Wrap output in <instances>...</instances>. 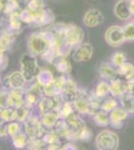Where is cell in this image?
<instances>
[{"instance_id":"1","label":"cell","mask_w":134,"mask_h":150,"mask_svg":"<svg viewBox=\"0 0 134 150\" xmlns=\"http://www.w3.org/2000/svg\"><path fill=\"white\" fill-rule=\"evenodd\" d=\"M119 145V138L116 133L104 130L99 133L96 137V146L101 150L117 149Z\"/></svg>"},{"instance_id":"2","label":"cell","mask_w":134,"mask_h":150,"mask_svg":"<svg viewBox=\"0 0 134 150\" xmlns=\"http://www.w3.org/2000/svg\"><path fill=\"white\" fill-rule=\"evenodd\" d=\"M105 40L107 44L112 47H118L122 45L125 41V36L123 33V28L117 25H113L106 30Z\"/></svg>"},{"instance_id":"3","label":"cell","mask_w":134,"mask_h":150,"mask_svg":"<svg viewBox=\"0 0 134 150\" xmlns=\"http://www.w3.org/2000/svg\"><path fill=\"white\" fill-rule=\"evenodd\" d=\"M104 20V16L102 12L98 9H90L85 13L83 22L88 27H96L101 24Z\"/></svg>"},{"instance_id":"4","label":"cell","mask_w":134,"mask_h":150,"mask_svg":"<svg viewBox=\"0 0 134 150\" xmlns=\"http://www.w3.org/2000/svg\"><path fill=\"white\" fill-rule=\"evenodd\" d=\"M114 14L121 20H128L133 15L130 10L128 0H120L114 6Z\"/></svg>"},{"instance_id":"5","label":"cell","mask_w":134,"mask_h":150,"mask_svg":"<svg viewBox=\"0 0 134 150\" xmlns=\"http://www.w3.org/2000/svg\"><path fill=\"white\" fill-rule=\"evenodd\" d=\"M67 128H68V132L70 134L73 135V136H78V137L80 136L82 131L85 129L82 120L75 114L69 116L67 122Z\"/></svg>"},{"instance_id":"6","label":"cell","mask_w":134,"mask_h":150,"mask_svg":"<svg viewBox=\"0 0 134 150\" xmlns=\"http://www.w3.org/2000/svg\"><path fill=\"white\" fill-rule=\"evenodd\" d=\"M127 112L128 111L126 109H124V108L116 107L115 109H113L110 112V116H109L110 124L114 128H121L122 127L123 121L128 116Z\"/></svg>"},{"instance_id":"7","label":"cell","mask_w":134,"mask_h":150,"mask_svg":"<svg viewBox=\"0 0 134 150\" xmlns=\"http://www.w3.org/2000/svg\"><path fill=\"white\" fill-rule=\"evenodd\" d=\"M93 47L89 43H83L77 48L74 53V59L76 61H87L92 57Z\"/></svg>"},{"instance_id":"8","label":"cell","mask_w":134,"mask_h":150,"mask_svg":"<svg viewBox=\"0 0 134 150\" xmlns=\"http://www.w3.org/2000/svg\"><path fill=\"white\" fill-rule=\"evenodd\" d=\"M83 39V31L76 26H72L66 32V41L71 45L78 44Z\"/></svg>"},{"instance_id":"9","label":"cell","mask_w":134,"mask_h":150,"mask_svg":"<svg viewBox=\"0 0 134 150\" xmlns=\"http://www.w3.org/2000/svg\"><path fill=\"white\" fill-rule=\"evenodd\" d=\"M75 107H76L77 110L81 113L91 112L88 96H86L83 93L79 94V95H76V99H75Z\"/></svg>"},{"instance_id":"10","label":"cell","mask_w":134,"mask_h":150,"mask_svg":"<svg viewBox=\"0 0 134 150\" xmlns=\"http://www.w3.org/2000/svg\"><path fill=\"white\" fill-rule=\"evenodd\" d=\"M120 100L124 109H126L128 112L134 113V95L131 90L125 88L124 93L120 96Z\"/></svg>"},{"instance_id":"11","label":"cell","mask_w":134,"mask_h":150,"mask_svg":"<svg viewBox=\"0 0 134 150\" xmlns=\"http://www.w3.org/2000/svg\"><path fill=\"white\" fill-rule=\"evenodd\" d=\"M99 73L104 79L112 81L117 78V71L108 63H103L99 67Z\"/></svg>"},{"instance_id":"12","label":"cell","mask_w":134,"mask_h":150,"mask_svg":"<svg viewBox=\"0 0 134 150\" xmlns=\"http://www.w3.org/2000/svg\"><path fill=\"white\" fill-rule=\"evenodd\" d=\"M109 87H110V93L112 95L120 97V96L124 93V91H125L126 83H124V82L122 80H120V79L116 78L111 81V83L109 84Z\"/></svg>"},{"instance_id":"13","label":"cell","mask_w":134,"mask_h":150,"mask_svg":"<svg viewBox=\"0 0 134 150\" xmlns=\"http://www.w3.org/2000/svg\"><path fill=\"white\" fill-rule=\"evenodd\" d=\"M118 73L122 75L126 81H132L134 78V66L131 63L124 62L119 66Z\"/></svg>"},{"instance_id":"14","label":"cell","mask_w":134,"mask_h":150,"mask_svg":"<svg viewBox=\"0 0 134 150\" xmlns=\"http://www.w3.org/2000/svg\"><path fill=\"white\" fill-rule=\"evenodd\" d=\"M30 44H31V48L37 53L45 50L46 47H47V42H46L42 37H39V36L33 37L32 39H31Z\"/></svg>"},{"instance_id":"15","label":"cell","mask_w":134,"mask_h":150,"mask_svg":"<svg viewBox=\"0 0 134 150\" xmlns=\"http://www.w3.org/2000/svg\"><path fill=\"white\" fill-rule=\"evenodd\" d=\"M94 121L98 126H107L110 123V119L108 118L105 111H98L97 113H95Z\"/></svg>"},{"instance_id":"16","label":"cell","mask_w":134,"mask_h":150,"mask_svg":"<svg viewBox=\"0 0 134 150\" xmlns=\"http://www.w3.org/2000/svg\"><path fill=\"white\" fill-rule=\"evenodd\" d=\"M97 95L101 98H105L109 93H110V87L106 82H100V83L97 85L96 90H95Z\"/></svg>"},{"instance_id":"17","label":"cell","mask_w":134,"mask_h":150,"mask_svg":"<svg viewBox=\"0 0 134 150\" xmlns=\"http://www.w3.org/2000/svg\"><path fill=\"white\" fill-rule=\"evenodd\" d=\"M65 93H66V95L70 99L76 98V93H77L76 85L72 81L69 80L66 82V84H65Z\"/></svg>"},{"instance_id":"18","label":"cell","mask_w":134,"mask_h":150,"mask_svg":"<svg viewBox=\"0 0 134 150\" xmlns=\"http://www.w3.org/2000/svg\"><path fill=\"white\" fill-rule=\"evenodd\" d=\"M123 33L126 40H133L134 39V23H128L123 27Z\"/></svg>"},{"instance_id":"19","label":"cell","mask_w":134,"mask_h":150,"mask_svg":"<svg viewBox=\"0 0 134 150\" xmlns=\"http://www.w3.org/2000/svg\"><path fill=\"white\" fill-rule=\"evenodd\" d=\"M117 107V101L115 99H107V100L101 105V109L105 112H111L113 109Z\"/></svg>"},{"instance_id":"20","label":"cell","mask_w":134,"mask_h":150,"mask_svg":"<svg viewBox=\"0 0 134 150\" xmlns=\"http://www.w3.org/2000/svg\"><path fill=\"white\" fill-rule=\"evenodd\" d=\"M125 62V55L121 52H115L112 55V63L115 66H120Z\"/></svg>"},{"instance_id":"21","label":"cell","mask_w":134,"mask_h":150,"mask_svg":"<svg viewBox=\"0 0 134 150\" xmlns=\"http://www.w3.org/2000/svg\"><path fill=\"white\" fill-rule=\"evenodd\" d=\"M129 2V6H130V10L132 12V14H134V0H128Z\"/></svg>"},{"instance_id":"22","label":"cell","mask_w":134,"mask_h":150,"mask_svg":"<svg viewBox=\"0 0 134 150\" xmlns=\"http://www.w3.org/2000/svg\"><path fill=\"white\" fill-rule=\"evenodd\" d=\"M132 81H133V82H134V78H133V80H132Z\"/></svg>"},{"instance_id":"23","label":"cell","mask_w":134,"mask_h":150,"mask_svg":"<svg viewBox=\"0 0 134 150\" xmlns=\"http://www.w3.org/2000/svg\"><path fill=\"white\" fill-rule=\"evenodd\" d=\"M133 23H134V21H133Z\"/></svg>"}]
</instances>
